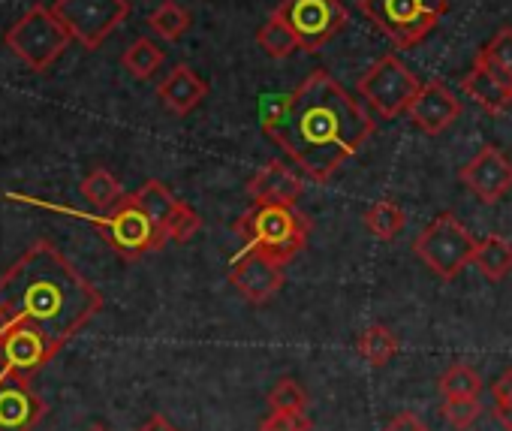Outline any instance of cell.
<instances>
[{"instance_id":"4fadbf2b","label":"cell","mask_w":512,"mask_h":431,"mask_svg":"<svg viewBox=\"0 0 512 431\" xmlns=\"http://www.w3.org/2000/svg\"><path fill=\"white\" fill-rule=\"evenodd\" d=\"M46 416V401L25 377L7 371L0 377V431H34Z\"/></svg>"},{"instance_id":"7c38bea8","label":"cell","mask_w":512,"mask_h":431,"mask_svg":"<svg viewBox=\"0 0 512 431\" xmlns=\"http://www.w3.org/2000/svg\"><path fill=\"white\" fill-rule=\"evenodd\" d=\"M458 178L479 202L494 205L512 190V160L497 145H482L461 166Z\"/></svg>"},{"instance_id":"8fae6325","label":"cell","mask_w":512,"mask_h":431,"mask_svg":"<svg viewBox=\"0 0 512 431\" xmlns=\"http://www.w3.org/2000/svg\"><path fill=\"white\" fill-rule=\"evenodd\" d=\"M284 278V263L256 251H241L229 266V284L250 305H266L269 299H275L284 287Z\"/></svg>"},{"instance_id":"3957f363","label":"cell","mask_w":512,"mask_h":431,"mask_svg":"<svg viewBox=\"0 0 512 431\" xmlns=\"http://www.w3.org/2000/svg\"><path fill=\"white\" fill-rule=\"evenodd\" d=\"M311 227H314L311 218L296 205H260V202H253V208H247L232 224L235 236L244 242L241 251L266 254L284 266L305 251Z\"/></svg>"},{"instance_id":"d4e9b609","label":"cell","mask_w":512,"mask_h":431,"mask_svg":"<svg viewBox=\"0 0 512 431\" xmlns=\"http://www.w3.org/2000/svg\"><path fill=\"white\" fill-rule=\"evenodd\" d=\"M163 58H166V55H163V49H160L154 40L139 37V40H133L130 49L121 55V64H124V70H127L133 79H151V76L160 70Z\"/></svg>"},{"instance_id":"277c9868","label":"cell","mask_w":512,"mask_h":431,"mask_svg":"<svg viewBox=\"0 0 512 431\" xmlns=\"http://www.w3.org/2000/svg\"><path fill=\"white\" fill-rule=\"evenodd\" d=\"M446 10V0H359V13L398 49L419 46Z\"/></svg>"},{"instance_id":"ac0fdd59","label":"cell","mask_w":512,"mask_h":431,"mask_svg":"<svg viewBox=\"0 0 512 431\" xmlns=\"http://www.w3.org/2000/svg\"><path fill=\"white\" fill-rule=\"evenodd\" d=\"M157 97L163 100V106L175 115H187L193 112L205 97H208V85L205 79H199V73L187 64L172 67V73L160 82Z\"/></svg>"},{"instance_id":"5bb4252c","label":"cell","mask_w":512,"mask_h":431,"mask_svg":"<svg viewBox=\"0 0 512 431\" xmlns=\"http://www.w3.org/2000/svg\"><path fill=\"white\" fill-rule=\"evenodd\" d=\"M407 118L422 133L437 136V133H446L461 118V100L440 79H431V82H422L419 94L413 97L407 109Z\"/></svg>"},{"instance_id":"836d02e7","label":"cell","mask_w":512,"mask_h":431,"mask_svg":"<svg viewBox=\"0 0 512 431\" xmlns=\"http://www.w3.org/2000/svg\"><path fill=\"white\" fill-rule=\"evenodd\" d=\"M491 395H494V401H509L512 398V368H503L497 374V380L491 383Z\"/></svg>"},{"instance_id":"83f0119b","label":"cell","mask_w":512,"mask_h":431,"mask_svg":"<svg viewBox=\"0 0 512 431\" xmlns=\"http://www.w3.org/2000/svg\"><path fill=\"white\" fill-rule=\"evenodd\" d=\"M269 407L272 410H284V413H305L308 407V392L299 380L293 377H281L272 392H269Z\"/></svg>"},{"instance_id":"d6a6232c","label":"cell","mask_w":512,"mask_h":431,"mask_svg":"<svg viewBox=\"0 0 512 431\" xmlns=\"http://www.w3.org/2000/svg\"><path fill=\"white\" fill-rule=\"evenodd\" d=\"M383 431H428V428H425V422H422L419 416H413V413H398Z\"/></svg>"},{"instance_id":"f546056e","label":"cell","mask_w":512,"mask_h":431,"mask_svg":"<svg viewBox=\"0 0 512 431\" xmlns=\"http://www.w3.org/2000/svg\"><path fill=\"white\" fill-rule=\"evenodd\" d=\"M479 55L512 82V28H500L491 37V43L485 49H479Z\"/></svg>"},{"instance_id":"ba28073f","label":"cell","mask_w":512,"mask_h":431,"mask_svg":"<svg viewBox=\"0 0 512 431\" xmlns=\"http://www.w3.org/2000/svg\"><path fill=\"white\" fill-rule=\"evenodd\" d=\"M419 88V76L398 55H383L377 64L365 70V76L356 85L359 97L383 118H398L401 112H407Z\"/></svg>"},{"instance_id":"9a60e30c","label":"cell","mask_w":512,"mask_h":431,"mask_svg":"<svg viewBox=\"0 0 512 431\" xmlns=\"http://www.w3.org/2000/svg\"><path fill=\"white\" fill-rule=\"evenodd\" d=\"M55 359L49 341L28 326H13L10 332L0 335V362L7 365V371L31 380V374H37L43 365H49Z\"/></svg>"},{"instance_id":"5b68a950","label":"cell","mask_w":512,"mask_h":431,"mask_svg":"<svg viewBox=\"0 0 512 431\" xmlns=\"http://www.w3.org/2000/svg\"><path fill=\"white\" fill-rule=\"evenodd\" d=\"M476 245L479 242L473 239V233L455 218V214L443 211L416 236L413 254L428 266L431 275H437L440 281H452L461 275L464 266L473 263Z\"/></svg>"},{"instance_id":"e0dca14e","label":"cell","mask_w":512,"mask_h":431,"mask_svg":"<svg viewBox=\"0 0 512 431\" xmlns=\"http://www.w3.org/2000/svg\"><path fill=\"white\" fill-rule=\"evenodd\" d=\"M302 190H305L302 175L293 172L284 160H269L247 181L250 199L260 202V205H296Z\"/></svg>"},{"instance_id":"1f68e13d","label":"cell","mask_w":512,"mask_h":431,"mask_svg":"<svg viewBox=\"0 0 512 431\" xmlns=\"http://www.w3.org/2000/svg\"><path fill=\"white\" fill-rule=\"evenodd\" d=\"M260 431H311V419L305 413H284L272 410L263 422Z\"/></svg>"},{"instance_id":"4316f807","label":"cell","mask_w":512,"mask_h":431,"mask_svg":"<svg viewBox=\"0 0 512 431\" xmlns=\"http://www.w3.org/2000/svg\"><path fill=\"white\" fill-rule=\"evenodd\" d=\"M190 13L181 7V4H175V0H163V4L148 16V25H151V31L160 37V40H166V43H175V40H181L187 31H190Z\"/></svg>"},{"instance_id":"8d00e7d4","label":"cell","mask_w":512,"mask_h":431,"mask_svg":"<svg viewBox=\"0 0 512 431\" xmlns=\"http://www.w3.org/2000/svg\"><path fill=\"white\" fill-rule=\"evenodd\" d=\"M88 431H109V428H103V425H94V428H88Z\"/></svg>"},{"instance_id":"9c48e42d","label":"cell","mask_w":512,"mask_h":431,"mask_svg":"<svg viewBox=\"0 0 512 431\" xmlns=\"http://www.w3.org/2000/svg\"><path fill=\"white\" fill-rule=\"evenodd\" d=\"M52 13L85 49H100L130 16V0H55Z\"/></svg>"},{"instance_id":"d590c367","label":"cell","mask_w":512,"mask_h":431,"mask_svg":"<svg viewBox=\"0 0 512 431\" xmlns=\"http://www.w3.org/2000/svg\"><path fill=\"white\" fill-rule=\"evenodd\" d=\"M139 431H178V428H172V422H169L166 416H160V413H157V416H151Z\"/></svg>"},{"instance_id":"484cf974","label":"cell","mask_w":512,"mask_h":431,"mask_svg":"<svg viewBox=\"0 0 512 431\" xmlns=\"http://www.w3.org/2000/svg\"><path fill=\"white\" fill-rule=\"evenodd\" d=\"M82 193L85 199L97 208V211H112L127 193L121 187V181L109 172V169H94L85 181H82Z\"/></svg>"},{"instance_id":"f1b7e54d","label":"cell","mask_w":512,"mask_h":431,"mask_svg":"<svg viewBox=\"0 0 512 431\" xmlns=\"http://www.w3.org/2000/svg\"><path fill=\"white\" fill-rule=\"evenodd\" d=\"M199 230H202V218H199V214H196L187 202H178V208L172 211V218H169V227H166L169 242L184 245V242H190Z\"/></svg>"},{"instance_id":"7a4b0ae2","label":"cell","mask_w":512,"mask_h":431,"mask_svg":"<svg viewBox=\"0 0 512 431\" xmlns=\"http://www.w3.org/2000/svg\"><path fill=\"white\" fill-rule=\"evenodd\" d=\"M103 293L49 242H34L0 275V335L13 326L37 329L58 356L97 314Z\"/></svg>"},{"instance_id":"6da1fadb","label":"cell","mask_w":512,"mask_h":431,"mask_svg":"<svg viewBox=\"0 0 512 431\" xmlns=\"http://www.w3.org/2000/svg\"><path fill=\"white\" fill-rule=\"evenodd\" d=\"M377 124L365 106L326 70H314L293 94L263 103V133L314 181H329Z\"/></svg>"},{"instance_id":"2e32d148","label":"cell","mask_w":512,"mask_h":431,"mask_svg":"<svg viewBox=\"0 0 512 431\" xmlns=\"http://www.w3.org/2000/svg\"><path fill=\"white\" fill-rule=\"evenodd\" d=\"M461 91L491 115H503L512 109V82L497 67H491L482 55H476L470 73L461 79Z\"/></svg>"},{"instance_id":"ffe728a7","label":"cell","mask_w":512,"mask_h":431,"mask_svg":"<svg viewBox=\"0 0 512 431\" xmlns=\"http://www.w3.org/2000/svg\"><path fill=\"white\" fill-rule=\"evenodd\" d=\"M365 230L371 236H377L380 242H395L407 224V214L404 208L395 202V199H377L368 211H365V218H362Z\"/></svg>"},{"instance_id":"8992f818","label":"cell","mask_w":512,"mask_h":431,"mask_svg":"<svg viewBox=\"0 0 512 431\" xmlns=\"http://www.w3.org/2000/svg\"><path fill=\"white\" fill-rule=\"evenodd\" d=\"M70 40H73V34L67 31V25L46 7H31L4 34L7 49L19 61H25L34 73H46L64 55Z\"/></svg>"},{"instance_id":"d6986e66","label":"cell","mask_w":512,"mask_h":431,"mask_svg":"<svg viewBox=\"0 0 512 431\" xmlns=\"http://www.w3.org/2000/svg\"><path fill=\"white\" fill-rule=\"evenodd\" d=\"M473 266L485 281H503L512 272V242L503 236H485L476 245Z\"/></svg>"},{"instance_id":"7402d4cb","label":"cell","mask_w":512,"mask_h":431,"mask_svg":"<svg viewBox=\"0 0 512 431\" xmlns=\"http://www.w3.org/2000/svg\"><path fill=\"white\" fill-rule=\"evenodd\" d=\"M398 350H401V344H398L395 332H389L386 326H368L356 338V353L374 368H383L389 359H395Z\"/></svg>"},{"instance_id":"e575fe53","label":"cell","mask_w":512,"mask_h":431,"mask_svg":"<svg viewBox=\"0 0 512 431\" xmlns=\"http://www.w3.org/2000/svg\"><path fill=\"white\" fill-rule=\"evenodd\" d=\"M494 419H497L506 431H512V398H509V401H494Z\"/></svg>"},{"instance_id":"cb8c5ba5","label":"cell","mask_w":512,"mask_h":431,"mask_svg":"<svg viewBox=\"0 0 512 431\" xmlns=\"http://www.w3.org/2000/svg\"><path fill=\"white\" fill-rule=\"evenodd\" d=\"M437 389L443 398H479V392L485 389L479 371L467 362H452L440 380H437Z\"/></svg>"},{"instance_id":"4dcf8cb0","label":"cell","mask_w":512,"mask_h":431,"mask_svg":"<svg viewBox=\"0 0 512 431\" xmlns=\"http://www.w3.org/2000/svg\"><path fill=\"white\" fill-rule=\"evenodd\" d=\"M440 413L446 416V422H449L452 428L467 431V428L479 419L482 404H479V398H443Z\"/></svg>"},{"instance_id":"44dd1931","label":"cell","mask_w":512,"mask_h":431,"mask_svg":"<svg viewBox=\"0 0 512 431\" xmlns=\"http://www.w3.org/2000/svg\"><path fill=\"white\" fill-rule=\"evenodd\" d=\"M133 199L139 202V208L148 214V218H151L163 233H166V227H169L172 211H175L178 202H181V199H175L172 190H169L163 181H157V178H148V181L133 193Z\"/></svg>"},{"instance_id":"52a82bcc","label":"cell","mask_w":512,"mask_h":431,"mask_svg":"<svg viewBox=\"0 0 512 431\" xmlns=\"http://www.w3.org/2000/svg\"><path fill=\"white\" fill-rule=\"evenodd\" d=\"M85 221H91L103 233V239L109 242V248L118 251L124 260H139L145 254L163 251L169 245V236L139 208V202L133 199V193H127L106 214V218H85Z\"/></svg>"},{"instance_id":"30bf717a","label":"cell","mask_w":512,"mask_h":431,"mask_svg":"<svg viewBox=\"0 0 512 431\" xmlns=\"http://www.w3.org/2000/svg\"><path fill=\"white\" fill-rule=\"evenodd\" d=\"M278 13L293 28L299 49L311 55L320 52L329 40H335L350 22L341 0H284Z\"/></svg>"},{"instance_id":"603a6c76","label":"cell","mask_w":512,"mask_h":431,"mask_svg":"<svg viewBox=\"0 0 512 431\" xmlns=\"http://www.w3.org/2000/svg\"><path fill=\"white\" fill-rule=\"evenodd\" d=\"M256 43H260V49H263L269 58H275V61L290 58V55L299 49V40H296L293 28L281 19V13H278V10L263 22V28H260V31H256Z\"/></svg>"}]
</instances>
